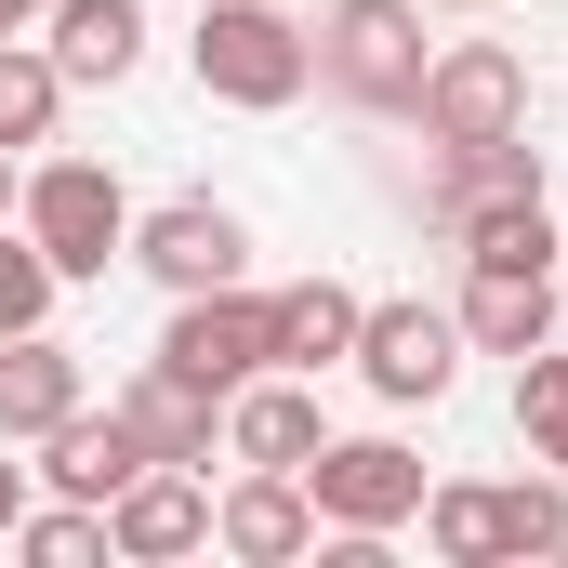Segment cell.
<instances>
[{
	"label": "cell",
	"mask_w": 568,
	"mask_h": 568,
	"mask_svg": "<svg viewBox=\"0 0 568 568\" xmlns=\"http://www.w3.org/2000/svg\"><path fill=\"white\" fill-rule=\"evenodd\" d=\"M449 317H463V357H529V344H556L568 291H556V265H463Z\"/></svg>",
	"instance_id": "cell-9"
},
{
	"label": "cell",
	"mask_w": 568,
	"mask_h": 568,
	"mask_svg": "<svg viewBox=\"0 0 568 568\" xmlns=\"http://www.w3.org/2000/svg\"><path fill=\"white\" fill-rule=\"evenodd\" d=\"M199 542H212V476L199 463H145L133 489L106 503V556H133V568H172Z\"/></svg>",
	"instance_id": "cell-10"
},
{
	"label": "cell",
	"mask_w": 568,
	"mask_h": 568,
	"mask_svg": "<svg viewBox=\"0 0 568 568\" xmlns=\"http://www.w3.org/2000/svg\"><path fill=\"white\" fill-rule=\"evenodd\" d=\"M424 13H503V0H424Z\"/></svg>",
	"instance_id": "cell-28"
},
{
	"label": "cell",
	"mask_w": 568,
	"mask_h": 568,
	"mask_svg": "<svg viewBox=\"0 0 568 568\" xmlns=\"http://www.w3.org/2000/svg\"><path fill=\"white\" fill-rule=\"evenodd\" d=\"M13 27H27V0H0V40H13Z\"/></svg>",
	"instance_id": "cell-29"
},
{
	"label": "cell",
	"mask_w": 568,
	"mask_h": 568,
	"mask_svg": "<svg viewBox=\"0 0 568 568\" xmlns=\"http://www.w3.org/2000/svg\"><path fill=\"white\" fill-rule=\"evenodd\" d=\"M516 436H529V463H556V476H568V357H556V344L516 357Z\"/></svg>",
	"instance_id": "cell-22"
},
{
	"label": "cell",
	"mask_w": 568,
	"mask_h": 568,
	"mask_svg": "<svg viewBox=\"0 0 568 568\" xmlns=\"http://www.w3.org/2000/svg\"><path fill=\"white\" fill-rule=\"evenodd\" d=\"M384 410H436L449 384H463V317L449 304H424V291H397V304H371L357 317V357H344Z\"/></svg>",
	"instance_id": "cell-4"
},
{
	"label": "cell",
	"mask_w": 568,
	"mask_h": 568,
	"mask_svg": "<svg viewBox=\"0 0 568 568\" xmlns=\"http://www.w3.org/2000/svg\"><path fill=\"white\" fill-rule=\"evenodd\" d=\"M278 344H265V291L225 278V291H172V331H159V371H185V384H212V397H239L252 371H265Z\"/></svg>",
	"instance_id": "cell-7"
},
{
	"label": "cell",
	"mask_w": 568,
	"mask_h": 568,
	"mask_svg": "<svg viewBox=\"0 0 568 568\" xmlns=\"http://www.w3.org/2000/svg\"><path fill=\"white\" fill-rule=\"evenodd\" d=\"M212 542L239 568H291L317 556V503H304V476H278V463H239V489H212Z\"/></svg>",
	"instance_id": "cell-11"
},
{
	"label": "cell",
	"mask_w": 568,
	"mask_h": 568,
	"mask_svg": "<svg viewBox=\"0 0 568 568\" xmlns=\"http://www.w3.org/2000/svg\"><path fill=\"white\" fill-rule=\"evenodd\" d=\"M424 542L449 568H503V529H489V476H424Z\"/></svg>",
	"instance_id": "cell-21"
},
{
	"label": "cell",
	"mask_w": 568,
	"mask_h": 568,
	"mask_svg": "<svg viewBox=\"0 0 568 568\" xmlns=\"http://www.w3.org/2000/svg\"><path fill=\"white\" fill-rule=\"evenodd\" d=\"M449 252H463V265H556V212H542V199H503V212H476Z\"/></svg>",
	"instance_id": "cell-23"
},
{
	"label": "cell",
	"mask_w": 568,
	"mask_h": 568,
	"mask_svg": "<svg viewBox=\"0 0 568 568\" xmlns=\"http://www.w3.org/2000/svg\"><path fill=\"white\" fill-rule=\"evenodd\" d=\"M53 120H67V67L13 27V40H0V145L27 159V145H53Z\"/></svg>",
	"instance_id": "cell-19"
},
{
	"label": "cell",
	"mask_w": 568,
	"mask_h": 568,
	"mask_svg": "<svg viewBox=\"0 0 568 568\" xmlns=\"http://www.w3.org/2000/svg\"><path fill=\"white\" fill-rule=\"evenodd\" d=\"M80 397H93L80 344H53V331H13V344H0V436H13V449H40Z\"/></svg>",
	"instance_id": "cell-17"
},
{
	"label": "cell",
	"mask_w": 568,
	"mask_h": 568,
	"mask_svg": "<svg viewBox=\"0 0 568 568\" xmlns=\"http://www.w3.org/2000/svg\"><path fill=\"white\" fill-rule=\"evenodd\" d=\"M27 13H40V0H27Z\"/></svg>",
	"instance_id": "cell-30"
},
{
	"label": "cell",
	"mask_w": 568,
	"mask_h": 568,
	"mask_svg": "<svg viewBox=\"0 0 568 568\" xmlns=\"http://www.w3.org/2000/svg\"><path fill=\"white\" fill-rule=\"evenodd\" d=\"M13 516H27V463H13V436H0V542H13Z\"/></svg>",
	"instance_id": "cell-26"
},
{
	"label": "cell",
	"mask_w": 568,
	"mask_h": 568,
	"mask_svg": "<svg viewBox=\"0 0 568 568\" xmlns=\"http://www.w3.org/2000/svg\"><path fill=\"white\" fill-rule=\"evenodd\" d=\"M424 0H331L317 13V93H344L357 120H410L424 106Z\"/></svg>",
	"instance_id": "cell-2"
},
{
	"label": "cell",
	"mask_w": 568,
	"mask_h": 568,
	"mask_svg": "<svg viewBox=\"0 0 568 568\" xmlns=\"http://www.w3.org/2000/svg\"><path fill=\"white\" fill-rule=\"evenodd\" d=\"M424 145H489V133H529V53L516 40H436L424 67Z\"/></svg>",
	"instance_id": "cell-5"
},
{
	"label": "cell",
	"mask_w": 568,
	"mask_h": 568,
	"mask_svg": "<svg viewBox=\"0 0 568 568\" xmlns=\"http://www.w3.org/2000/svg\"><path fill=\"white\" fill-rule=\"evenodd\" d=\"M133 265L159 291H225L252 278V225L225 199H159V212H133Z\"/></svg>",
	"instance_id": "cell-8"
},
{
	"label": "cell",
	"mask_w": 568,
	"mask_h": 568,
	"mask_svg": "<svg viewBox=\"0 0 568 568\" xmlns=\"http://www.w3.org/2000/svg\"><path fill=\"white\" fill-rule=\"evenodd\" d=\"M27 476H40L53 503H120V489L145 476V449H133V424H120V410H93V397H80L67 424L40 436V463H27Z\"/></svg>",
	"instance_id": "cell-15"
},
{
	"label": "cell",
	"mask_w": 568,
	"mask_h": 568,
	"mask_svg": "<svg viewBox=\"0 0 568 568\" xmlns=\"http://www.w3.org/2000/svg\"><path fill=\"white\" fill-rule=\"evenodd\" d=\"M503 199H542V145L529 133H489V145H436V172H424V212L463 239L476 212H503Z\"/></svg>",
	"instance_id": "cell-14"
},
{
	"label": "cell",
	"mask_w": 568,
	"mask_h": 568,
	"mask_svg": "<svg viewBox=\"0 0 568 568\" xmlns=\"http://www.w3.org/2000/svg\"><path fill=\"white\" fill-rule=\"evenodd\" d=\"M40 27H53L40 53L67 67V93H80V80H133V67H145V0H40Z\"/></svg>",
	"instance_id": "cell-18"
},
{
	"label": "cell",
	"mask_w": 568,
	"mask_h": 568,
	"mask_svg": "<svg viewBox=\"0 0 568 568\" xmlns=\"http://www.w3.org/2000/svg\"><path fill=\"white\" fill-rule=\"evenodd\" d=\"M489 529H503V568L516 556H568V476L542 463V476H503L489 489Z\"/></svg>",
	"instance_id": "cell-20"
},
{
	"label": "cell",
	"mask_w": 568,
	"mask_h": 568,
	"mask_svg": "<svg viewBox=\"0 0 568 568\" xmlns=\"http://www.w3.org/2000/svg\"><path fill=\"white\" fill-rule=\"evenodd\" d=\"M304 503H317V529H384L397 542L424 516V449H397V436H317Z\"/></svg>",
	"instance_id": "cell-6"
},
{
	"label": "cell",
	"mask_w": 568,
	"mask_h": 568,
	"mask_svg": "<svg viewBox=\"0 0 568 568\" xmlns=\"http://www.w3.org/2000/svg\"><path fill=\"white\" fill-rule=\"evenodd\" d=\"M106 410L133 424V449H145V463H199V476L225 463V397H212V384H185V371H159V357H145V371L106 397Z\"/></svg>",
	"instance_id": "cell-12"
},
{
	"label": "cell",
	"mask_w": 568,
	"mask_h": 568,
	"mask_svg": "<svg viewBox=\"0 0 568 568\" xmlns=\"http://www.w3.org/2000/svg\"><path fill=\"white\" fill-rule=\"evenodd\" d=\"M357 317H371V291H344V278L265 291V344H278L265 371H304V384H317V371H344V357H357Z\"/></svg>",
	"instance_id": "cell-16"
},
{
	"label": "cell",
	"mask_w": 568,
	"mask_h": 568,
	"mask_svg": "<svg viewBox=\"0 0 568 568\" xmlns=\"http://www.w3.org/2000/svg\"><path fill=\"white\" fill-rule=\"evenodd\" d=\"M53 252H40V239H27V225H0V344H13V331H53Z\"/></svg>",
	"instance_id": "cell-25"
},
{
	"label": "cell",
	"mask_w": 568,
	"mask_h": 568,
	"mask_svg": "<svg viewBox=\"0 0 568 568\" xmlns=\"http://www.w3.org/2000/svg\"><path fill=\"white\" fill-rule=\"evenodd\" d=\"M13 556L27 568H93L106 556V503H53V516L27 503V516H13Z\"/></svg>",
	"instance_id": "cell-24"
},
{
	"label": "cell",
	"mask_w": 568,
	"mask_h": 568,
	"mask_svg": "<svg viewBox=\"0 0 568 568\" xmlns=\"http://www.w3.org/2000/svg\"><path fill=\"white\" fill-rule=\"evenodd\" d=\"M199 93L239 106V120H278L317 93V27H291L278 0H199V40H185Z\"/></svg>",
	"instance_id": "cell-1"
},
{
	"label": "cell",
	"mask_w": 568,
	"mask_h": 568,
	"mask_svg": "<svg viewBox=\"0 0 568 568\" xmlns=\"http://www.w3.org/2000/svg\"><path fill=\"white\" fill-rule=\"evenodd\" d=\"M13 199H27V172H13V145H0V225H13Z\"/></svg>",
	"instance_id": "cell-27"
},
{
	"label": "cell",
	"mask_w": 568,
	"mask_h": 568,
	"mask_svg": "<svg viewBox=\"0 0 568 568\" xmlns=\"http://www.w3.org/2000/svg\"><path fill=\"white\" fill-rule=\"evenodd\" d=\"M13 225L53 252V278H106V265H133V199H120V172L106 159H40L27 172V199H13Z\"/></svg>",
	"instance_id": "cell-3"
},
{
	"label": "cell",
	"mask_w": 568,
	"mask_h": 568,
	"mask_svg": "<svg viewBox=\"0 0 568 568\" xmlns=\"http://www.w3.org/2000/svg\"><path fill=\"white\" fill-rule=\"evenodd\" d=\"M317 436H331V410H317L304 371H252V384L225 397V463H278V476H304Z\"/></svg>",
	"instance_id": "cell-13"
}]
</instances>
